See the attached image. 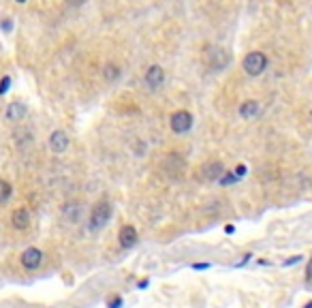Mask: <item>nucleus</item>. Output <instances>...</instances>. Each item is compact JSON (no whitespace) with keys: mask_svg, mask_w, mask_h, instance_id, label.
<instances>
[{"mask_svg":"<svg viewBox=\"0 0 312 308\" xmlns=\"http://www.w3.org/2000/svg\"><path fill=\"white\" fill-rule=\"evenodd\" d=\"M111 219V203L107 199H101L92 205L90 210V221H88V229L90 231H99L107 225V221Z\"/></svg>","mask_w":312,"mask_h":308,"instance_id":"obj_1","label":"nucleus"},{"mask_svg":"<svg viewBox=\"0 0 312 308\" xmlns=\"http://www.w3.org/2000/svg\"><path fill=\"white\" fill-rule=\"evenodd\" d=\"M265 69H267V58H265V54H261V51H251V54L244 58V71L251 77L261 75Z\"/></svg>","mask_w":312,"mask_h":308,"instance_id":"obj_2","label":"nucleus"},{"mask_svg":"<svg viewBox=\"0 0 312 308\" xmlns=\"http://www.w3.org/2000/svg\"><path fill=\"white\" fill-rule=\"evenodd\" d=\"M19 261H22V265L26 270H39L41 263H43V251L30 246V249H26L22 255H19Z\"/></svg>","mask_w":312,"mask_h":308,"instance_id":"obj_3","label":"nucleus"},{"mask_svg":"<svg viewBox=\"0 0 312 308\" xmlns=\"http://www.w3.org/2000/svg\"><path fill=\"white\" fill-rule=\"evenodd\" d=\"M193 129V116L189 114V111H184V109H180V111H175V114L171 116V131L173 133H189Z\"/></svg>","mask_w":312,"mask_h":308,"instance_id":"obj_4","label":"nucleus"},{"mask_svg":"<svg viewBox=\"0 0 312 308\" xmlns=\"http://www.w3.org/2000/svg\"><path fill=\"white\" fill-rule=\"evenodd\" d=\"M118 242H120L122 249H133V246L139 242L137 229H135L133 225H124V227L120 229V233H118Z\"/></svg>","mask_w":312,"mask_h":308,"instance_id":"obj_5","label":"nucleus"},{"mask_svg":"<svg viewBox=\"0 0 312 308\" xmlns=\"http://www.w3.org/2000/svg\"><path fill=\"white\" fill-rule=\"evenodd\" d=\"M30 210L28 208H15L11 212V225L17 229V231H26L30 227Z\"/></svg>","mask_w":312,"mask_h":308,"instance_id":"obj_6","label":"nucleus"},{"mask_svg":"<svg viewBox=\"0 0 312 308\" xmlns=\"http://www.w3.org/2000/svg\"><path fill=\"white\" fill-rule=\"evenodd\" d=\"M69 135L65 131H54L49 135V148H51V152H56V154H62L67 148H69Z\"/></svg>","mask_w":312,"mask_h":308,"instance_id":"obj_7","label":"nucleus"},{"mask_svg":"<svg viewBox=\"0 0 312 308\" xmlns=\"http://www.w3.org/2000/svg\"><path fill=\"white\" fill-rule=\"evenodd\" d=\"M225 173V167L221 161H212V163H205V165L201 167V178L207 180V182H214L218 180Z\"/></svg>","mask_w":312,"mask_h":308,"instance_id":"obj_8","label":"nucleus"},{"mask_svg":"<svg viewBox=\"0 0 312 308\" xmlns=\"http://www.w3.org/2000/svg\"><path fill=\"white\" fill-rule=\"evenodd\" d=\"M207 65H210L214 71H221V69H225L229 65V54L223 51V49L212 47L210 54H207Z\"/></svg>","mask_w":312,"mask_h":308,"instance_id":"obj_9","label":"nucleus"},{"mask_svg":"<svg viewBox=\"0 0 312 308\" xmlns=\"http://www.w3.org/2000/svg\"><path fill=\"white\" fill-rule=\"evenodd\" d=\"M184 167H186L184 159L180 157V154H175V152H171L167 157V161H165V171H169V176H182Z\"/></svg>","mask_w":312,"mask_h":308,"instance_id":"obj_10","label":"nucleus"},{"mask_svg":"<svg viewBox=\"0 0 312 308\" xmlns=\"http://www.w3.org/2000/svg\"><path fill=\"white\" fill-rule=\"evenodd\" d=\"M163 81H165V71H163V67H159V65L150 67L148 73H145V84H148L150 88H161Z\"/></svg>","mask_w":312,"mask_h":308,"instance_id":"obj_11","label":"nucleus"},{"mask_svg":"<svg viewBox=\"0 0 312 308\" xmlns=\"http://www.w3.org/2000/svg\"><path fill=\"white\" fill-rule=\"evenodd\" d=\"M24 116H26V105H24L22 101L9 103V107H7V120L17 122V120H22Z\"/></svg>","mask_w":312,"mask_h":308,"instance_id":"obj_12","label":"nucleus"},{"mask_svg":"<svg viewBox=\"0 0 312 308\" xmlns=\"http://www.w3.org/2000/svg\"><path fill=\"white\" fill-rule=\"evenodd\" d=\"M259 111H261V105L257 101H244L240 105V116L242 118H257Z\"/></svg>","mask_w":312,"mask_h":308,"instance_id":"obj_13","label":"nucleus"},{"mask_svg":"<svg viewBox=\"0 0 312 308\" xmlns=\"http://www.w3.org/2000/svg\"><path fill=\"white\" fill-rule=\"evenodd\" d=\"M79 214H81V205H79V203H67V205H65V217H67L73 225L79 221Z\"/></svg>","mask_w":312,"mask_h":308,"instance_id":"obj_14","label":"nucleus"},{"mask_svg":"<svg viewBox=\"0 0 312 308\" xmlns=\"http://www.w3.org/2000/svg\"><path fill=\"white\" fill-rule=\"evenodd\" d=\"M11 195H13L11 184H9L7 180L0 178V203H7L9 199H11Z\"/></svg>","mask_w":312,"mask_h":308,"instance_id":"obj_15","label":"nucleus"},{"mask_svg":"<svg viewBox=\"0 0 312 308\" xmlns=\"http://www.w3.org/2000/svg\"><path fill=\"white\" fill-rule=\"evenodd\" d=\"M103 77H105L107 81H116L120 77V69L116 65H107L105 69H103Z\"/></svg>","mask_w":312,"mask_h":308,"instance_id":"obj_16","label":"nucleus"},{"mask_svg":"<svg viewBox=\"0 0 312 308\" xmlns=\"http://www.w3.org/2000/svg\"><path fill=\"white\" fill-rule=\"evenodd\" d=\"M218 180H221L223 187H229V184H235V182H237V178H235V173H233V171H225Z\"/></svg>","mask_w":312,"mask_h":308,"instance_id":"obj_17","label":"nucleus"},{"mask_svg":"<svg viewBox=\"0 0 312 308\" xmlns=\"http://www.w3.org/2000/svg\"><path fill=\"white\" fill-rule=\"evenodd\" d=\"M122 304H124V300L120 295H113V297L107 300V308H122Z\"/></svg>","mask_w":312,"mask_h":308,"instance_id":"obj_18","label":"nucleus"},{"mask_svg":"<svg viewBox=\"0 0 312 308\" xmlns=\"http://www.w3.org/2000/svg\"><path fill=\"white\" fill-rule=\"evenodd\" d=\"M9 86H11V77H3V81H0V95H5Z\"/></svg>","mask_w":312,"mask_h":308,"instance_id":"obj_19","label":"nucleus"},{"mask_svg":"<svg viewBox=\"0 0 312 308\" xmlns=\"http://www.w3.org/2000/svg\"><path fill=\"white\" fill-rule=\"evenodd\" d=\"M246 171H248V169H246V165H237L233 173H235V178L240 180V178H244V176H246Z\"/></svg>","mask_w":312,"mask_h":308,"instance_id":"obj_20","label":"nucleus"},{"mask_svg":"<svg viewBox=\"0 0 312 308\" xmlns=\"http://www.w3.org/2000/svg\"><path fill=\"white\" fill-rule=\"evenodd\" d=\"M212 263H193V270H210Z\"/></svg>","mask_w":312,"mask_h":308,"instance_id":"obj_21","label":"nucleus"},{"mask_svg":"<svg viewBox=\"0 0 312 308\" xmlns=\"http://www.w3.org/2000/svg\"><path fill=\"white\" fill-rule=\"evenodd\" d=\"M65 3H67L69 7H81V5L86 3V0H65Z\"/></svg>","mask_w":312,"mask_h":308,"instance_id":"obj_22","label":"nucleus"},{"mask_svg":"<svg viewBox=\"0 0 312 308\" xmlns=\"http://www.w3.org/2000/svg\"><path fill=\"white\" fill-rule=\"evenodd\" d=\"M301 259H304V257H301V255H295V257H293V259H289V261H285V265H293V263H299Z\"/></svg>","mask_w":312,"mask_h":308,"instance_id":"obj_23","label":"nucleus"},{"mask_svg":"<svg viewBox=\"0 0 312 308\" xmlns=\"http://www.w3.org/2000/svg\"><path fill=\"white\" fill-rule=\"evenodd\" d=\"M225 231H227V233H233V231H235V227H233V225H227Z\"/></svg>","mask_w":312,"mask_h":308,"instance_id":"obj_24","label":"nucleus"},{"mask_svg":"<svg viewBox=\"0 0 312 308\" xmlns=\"http://www.w3.org/2000/svg\"><path fill=\"white\" fill-rule=\"evenodd\" d=\"M3 28L5 30H11V22H3Z\"/></svg>","mask_w":312,"mask_h":308,"instance_id":"obj_25","label":"nucleus"},{"mask_svg":"<svg viewBox=\"0 0 312 308\" xmlns=\"http://www.w3.org/2000/svg\"><path fill=\"white\" fill-rule=\"evenodd\" d=\"M17 3H26V0H17Z\"/></svg>","mask_w":312,"mask_h":308,"instance_id":"obj_26","label":"nucleus"}]
</instances>
